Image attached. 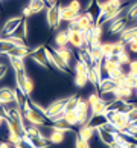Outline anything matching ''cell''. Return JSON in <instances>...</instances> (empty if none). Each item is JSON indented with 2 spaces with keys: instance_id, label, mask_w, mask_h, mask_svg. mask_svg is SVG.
I'll use <instances>...</instances> for the list:
<instances>
[{
  "instance_id": "obj_1",
  "label": "cell",
  "mask_w": 137,
  "mask_h": 148,
  "mask_svg": "<svg viewBox=\"0 0 137 148\" xmlns=\"http://www.w3.org/2000/svg\"><path fill=\"white\" fill-rule=\"evenodd\" d=\"M21 112H23L25 121H27L31 125H38V127H40V125H44V127H47V125L52 122V121L44 114V112L41 110V106H38V104L34 102L31 98H27V101L25 102Z\"/></svg>"
},
{
  "instance_id": "obj_2",
  "label": "cell",
  "mask_w": 137,
  "mask_h": 148,
  "mask_svg": "<svg viewBox=\"0 0 137 148\" xmlns=\"http://www.w3.org/2000/svg\"><path fill=\"white\" fill-rule=\"evenodd\" d=\"M105 114H107V118H108V122L113 124L114 127L120 131V133H123L125 128H127L128 125L131 124L130 119H128V116H127L125 113H119V112H116V110H107Z\"/></svg>"
},
{
  "instance_id": "obj_3",
  "label": "cell",
  "mask_w": 137,
  "mask_h": 148,
  "mask_svg": "<svg viewBox=\"0 0 137 148\" xmlns=\"http://www.w3.org/2000/svg\"><path fill=\"white\" fill-rule=\"evenodd\" d=\"M46 23L49 25L50 29H57L61 23V5H53L47 8L46 12Z\"/></svg>"
},
{
  "instance_id": "obj_4",
  "label": "cell",
  "mask_w": 137,
  "mask_h": 148,
  "mask_svg": "<svg viewBox=\"0 0 137 148\" xmlns=\"http://www.w3.org/2000/svg\"><path fill=\"white\" fill-rule=\"evenodd\" d=\"M29 57L34 60L35 63L43 66V67L50 69L52 63H50V60H49V53H47V47L46 46H38L37 49H32V52H31Z\"/></svg>"
},
{
  "instance_id": "obj_5",
  "label": "cell",
  "mask_w": 137,
  "mask_h": 148,
  "mask_svg": "<svg viewBox=\"0 0 137 148\" xmlns=\"http://www.w3.org/2000/svg\"><path fill=\"white\" fill-rule=\"evenodd\" d=\"M46 47H47V53H49V60H50V63H52L58 70H61L63 73H69V72H70V66L61 58V55L58 53L57 49L52 47V46H46Z\"/></svg>"
},
{
  "instance_id": "obj_6",
  "label": "cell",
  "mask_w": 137,
  "mask_h": 148,
  "mask_svg": "<svg viewBox=\"0 0 137 148\" xmlns=\"http://www.w3.org/2000/svg\"><path fill=\"white\" fill-rule=\"evenodd\" d=\"M65 104H67V98H64V99H57V101H53L52 104H49L46 108H44V107H41V110L44 112V114H46L49 119H52L55 114H58V113L64 112Z\"/></svg>"
},
{
  "instance_id": "obj_7",
  "label": "cell",
  "mask_w": 137,
  "mask_h": 148,
  "mask_svg": "<svg viewBox=\"0 0 137 148\" xmlns=\"http://www.w3.org/2000/svg\"><path fill=\"white\" fill-rule=\"evenodd\" d=\"M23 142L25 144H27L29 147L32 148H49L52 144L49 142L47 138H44V136H25L23 138Z\"/></svg>"
},
{
  "instance_id": "obj_8",
  "label": "cell",
  "mask_w": 137,
  "mask_h": 148,
  "mask_svg": "<svg viewBox=\"0 0 137 148\" xmlns=\"http://www.w3.org/2000/svg\"><path fill=\"white\" fill-rule=\"evenodd\" d=\"M84 14L96 25V21L99 20V17H101V2H97V0H91L90 5L87 6V9L84 11Z\"/></svg>"
},
{
  "instance_id": "obj_9",
  "label": "cell",
  "mask_w": 137,
  "mask_h": 148,
  "mask_svg": "<svg viewBox=\"0 0 137 148\" xmlns=\"http://www.w3.org/2000/svg\"><path fill=\"white\" fill-rule=\"evenodd\" d=\"M128 14L127 15H119V17H116L114 20H111V25H110V32L111 34H120L122 31H125V28H127V23H128Z\"/></svg>"
},
{
  "instance_id": "obj_10",
  "label": "cell",
  "mask_w": 137,
  "mask_h": 148,
  "mask_svg": "<svg viewBox=\"0 0 137 148\" xmlns=\"http://www.w3.org/2000/svg\"><path fill=\"white\" fill-rule=\"evenodd\" d=\"M116 131H117V130H116ZM116 131L110 130V128H107L105 125H104V127L97 128V134H99L101 140H102L105 145H111V144H114V142H116Z\"/></svg>"
},
{
  "instance_id": "obj_11",
  "label": "cell",
  "mask_w": 137,
  "mask_h": 148,
  "mask_svg": "<svg viewBox=\"0 0 137 148\" xmlns=\"http://www.w3.org/2000/svg\"><path fill=\"white\" fill-rule=\"evenodd\" d=\"M6 125H8V130L9 131H15L17 134L21 136V138H25V136L27 134L25 124L20 122V121H17V119H14V118H11V116L6 119Z\"/></svg>"
},
{
  "instance_id": "obj_12",
  "label": "cell",
  "mask_w": 137,
  "mask_h": 148,
  "mask_svg": "<svg viewBox=\"0 0 137 148\" xmlns=\"http://www.w3.org/2000/svg\"><path fill=\"white\" fill-rule=\"evenodd\" d=\"M87 124H89L90 127L97 130V128H101V127H104V125L108 124V118H107L105 113H91V116H90V119H89Z\"/></svg>"
},
{
  "instance_id": "obj_13",
  "label": "cell",
  "mask_w": 137,
  "mask_h": 148,
  "mask_svg": "<svg viewBox=\"0 0 137 148\" xmlns=\"http://www.w3.org/2000/svg\"><path fill=\"white\" fill-rule=\"evenodd\" d=\"M25 20V17H12V18H9L6 23L3 25V29H2V34L5 37H9L12 32L18 28V25L21 23V21Z\"/></svg>"
},
{
  "instance_id": "obj_14",
  "label": "cell",
  "mask_w": 137,
  "mask_h": 148,
  "mask_svg": "<svg viewBox=\"0 0 137 148\" xmlns=\"http://www.w3.org/2000/svg\"><path fill=\"white\" fill-rule=\"evenodd\" d=\"M113 93H114V96H116L117 99H123V101H128V102H131V98H133V89H131V87H127V86H119Z\"/></svg>"
},
{
  "instance_id": "obj_15",
  "label": "cell",
  "mask_w": 137,
  "mask_h": 148,
  "mask_svg": "<svg viewBox=\"0 0 137 148\" xmlns=\"http://www.w3.org/2000/svg\"><path fill=\"white\" fill-rule=\"evenodd\" d=\"M119 87V84H117V81H114V79H111L110 76H107V78H104L102 81H101V84H99V93H108V92H114Z\"/></svg>"
},
{
  "instance_id": "obj_16",
  "label": "cell",
  "mask_w": 137,
  "mask_h": 148,
  "mask_svg": "<svg viewBox=\"0 0 137 148\" xmlns=\"http://www.w3.org/2000/svg\"><path fill=\"white\" fill-rule=\"evenodd\" d=\"M0 102L5 104V106H8L11 102H15V92L12 89H9V87H2L0 89Z\"/></svg>"
},
{
  "instance_id": "obj_17",
  "label": "cell",
  "mask_w": 137,
  "mask_h": 148,
  "mask_svg": "<svg viewBox=\"0 0 137 148\" xmlns=\"http://www.w3.org/2000/svg\"><path fill=\"white\" fill-rule=\"evenodd\" d=\"M67 32H69V45H72V47H75V49L84 47L82 32H73V31H67Z\"/></svg>"
},
{
  "instance_id": "obj_18",
  "label": "cell",
  "mask_w": 137,
  "mask_h": 148,
  "mask_svg": "<svg viewBox=\"0 0 137 148\" xmlns=\"http://www.w3.org/2000/svg\"><path fill=\"white\" fill-rule=\"evenodd\" d=\"M47 127H52V128H55V130H61V131H72V133H78V131H75L73 130V125L72 124H69L67 121H65L64 118L63 119H58V121H53V122H50L47 125Z\"/></svg>"
},
{
  "instance_id": "obj_19",
  "label": "cell",
  "mask_w": 137,
  "mask_h": 148,
  "mask_svg": "<svg viewBox=\"0 0 137 148\" xmlns=\"http://www.w3.org/2000/svg\"><path fill=\"white\" fill-rule=\"evenodd\" d=\"M32 52L31 47L27 46H15L14 49H11V51L6 53V57H18V58H26L29 57Z\"/></svg>"
},
{
  "instance_id": "obj_20",
  "label": "cell",
  "mask_w": 137,
  "mask_h": 148,
  "mask_svg": "<svg viewBox=\"0 0 137 148\" xmlns=\"http://www.w3.org/2000/svg\"><path fill=\"white\" fill-rule=\"evenodd\" d=\"M95 133H97V130H96V128H93V127H90L89 124L81 125V128H79V131H78L79 138H82L84 140H90L93 136H95Z\"/></svg>"
},
{
  "instance_id": "obj_21",
  "label": "cell",
  "mask_w": 137,
  "mask_h": 148,
  "mask_svg": "<svg viewBox=\"0 0 137 148\" xmlns=\"http://www.w3.org/2000/svg\"><path fill=\"white\" fill-rule=\"evenodd\" d=\"M11 66H12L15 73H26V67H25V58H18V57H8Z\"/></svg>"
},
{
  "instance_id": "obj_22",
  "label": "cell",
  "mask_w": 137,
  "mask_h": 148,
  "mask_svg": "<svg viewBox=\"0 0 137 148\" xmlns=\"http://www.w3.org/2000/svg\"><path fill=\"white\" fill-rule=\"evenodd\" d=\"M26 20L27 18H25L23 21H21V23L18 25V28L11 34V37H15V38H20V40L26 41V38H27V23H26Z\"/></svg>"
},
{
  "instance_id": "obj_23",
  "label": "cell",
  "mask_w": 137,
  "mask_h": 148,
  "mask_svg": "<svg viewBox=\"0 0 137 148\" xmlns=\"http://www.w3.org/2000/svg\"><path fill=\"white\" fill-rule=\"evenodd\" d=\"M50 128V134H49V142H50L52 145H58V144H61V142L64 140V134H65V131H61V130H55L52 127H49Z\"/></svg>"
},
{
  "instance_id": "obj_24",
  "label": "cell",
  "mask_w": 137,
  "mask_h": 148,
  "mask_svg": "<svg viewBox=\"0 0 137 148\" xmlns=\"http://www.w3.org/2000/svg\"><path fill=\"white\" fill-rule=\"evenodd\" d=\"M55 45L57 47H65L69 45V32L67 31H59L55 35Z\"/></svg>"
},
{
  "instance_id": "obj_25",
  "label": "cell",
  "mask_w": 137,
  "mask_h": 148,
  "mask_svg": "<svg viewBox=\"0 0 137 148\" xmlns=\"http://www.w3.org/2000/svg\"><path fill=\"white\" fill-rule=\"evenodd\" d=\"M78 15L79 14L73 12L69 6H61V21H67V23H70V21L78 18Z\"/></svg>"
},
{
  "instance_id": "obj_26",
  "label": "cell",
  "mask_w": 137,
  "mask_h": 148,
  "mask_svg": "<svg viewBox=\"0 0 137 148\" xmlns=\"http://www.w3.org/2000/svg\"><path fill=\"white\" fill-rule=\"evenodd\" d=\"M78 60H79V61H84L85 64H89V66H91L93 64V58L90 55V49L89 47L78 49Z\"/></svg>"
},
{
  "instance_id": "obj_27",
  "label": "cell",
  "mask_w": 137,
  "mask_h": 148,
  "mask_svg": "<svg viewBox=\"0 0 137 148\" xmlns=\"http://www.w3.org/2000/svg\"><path fill=\"white\" fill-rule=\"evenodd\" d=\"M76 21L79 23V26H81L82 31H89V29H91L93 26H95V23H93V21L87 17L85 14H79L78 18H76Z\"/></svg>"
},
{
  "instance_id": "obj_28",
  "label": "cell",
  "mask_w": 137,
  "mask_h": 148,
  "mask_svg": "<svg viewBox=\"0 0 137 148\" xmlns=\"http://www.w3.org/2000/svg\"><path fill=\"white\" fill-rule=\"evenodd\" d=\"M14 92H15V102H17V106L23 108L25 102L27 101V98H29V96H27L26 93H25V90H23V89H20V87H15Z\"/></svg>"
},
{
  "instance_id": "obj_29",
  "label": "cell",
  "mask_w": 137,
  "mask_h": 148,
  "mask_svg": "<svg viewBox=\"0 0 137 148\" xmlns=\"http://www.w3.org/2000/svg\"><path fill=\"white\" fill-rule=\"evenodd\" d=\"M57 51H58L59 55H61V58L70 66V63H72V60H73V57H75L73 52L70 51V49H67V46H65V47H57Z\"/></svg>"
},
{
  "instance_id": "obj_30",
  "label": "cell",
  "mask_w": 137,
  "mask_h": 148,
  "mask_svg": "<svg viewBox=\"0 0 137 148\" xmlns=\"http://www.w3.org/2000/svg\"><path fill=\"white\" fill-rule=\"evenodd\" d=\"M108 104L107 101H104V99H99L95 106H91V113H107L108 110Z\"/></svg>"
},
{
  "instance_id": "obj_31",
  "label": "cell",
  "mask_w": 137,
  "mask_h": 148,
  "mask_svg": "<svg viewBox=\"0 0 137 148\" xmlns=\"http://www.w3.org/2000/svg\"><path fill=\"white\" fill-rule=\"evenodd\" d=\"M6 140H8L12 147L23 144V138H21L20 134H17L15 131H9V130H8V139H6Z\"/></svg>"
},
{
  "instance_id": "obj_32",
  "label": "cell",
  "mask_w": 137,
  "mask_h": 148,
  "mask_svg": "<svg viewBox=\"0 0 137 148\" xmlns=\"http://www.w3.org/2000/svg\"><path fill=\"white\" fill-rule=\"evenodd\" d=\"M29 6L32 9V12L38 14V12H41V11L46 8V2H44V0H31Z\"/></svg>"
},
{
  "instance_id": "obj_33",
  "label": "cell",
  "mask_w": 137,
  "mask_h": 148,
  "mask_svg": "<svg viewBox=\"0 0 137 148\" xmlns=\"http://www.w3.org/2000/svg\"><path fill=\"white\" fill-rule=\"evenodd\" d=\"M89 67L90 66L89 64H85L84 61H76V64H75V72H76V75H89Z\"/></svg>"
},
{
  "instance_id": "obj_34",
  "label": "cell",
  "mask_w": 137,
  "mask_h": 148,
  "mask_svg": "<svg viewBox=\"0 0 137 148\" xmlns=\"http://www.w3.org/2000/svg\"><path fill=\"white\" fill-rule=\"evenodd\" d=\"M35 89V83H34V79L31 78V76H27L26 75V79H25V87H23V90L27 96H31L32 95V92H34Z\"/></svg>"
},
{
  "instance_id": "obj_35",
  "label": "cell",
  "mask_w": 137,
  "mask_h": 148,
  "mask_svg": "<svg viewBox=\"0 0 137 148\" xmlns=\"http://www.w3.org/2000/svg\"><path fill=\"white\" fill-rule=\"evenodd\" d=\"M64 119L72 125H78V114H76V110L64 112Z\"/></svg>"
},
{
  "instance_id": "obj_36",
  "label": "cell",
  "mask_w": 137,
  "mask_h": 148,
  "mask_svg": "<svg viewBox=\"0 0 137 148\" xmlns=\"http://www.w3.org/2000/svg\"><path fill=\"white\" fill-rule=\"evenodd\" d=\"M76 114H78V125H84L89 122V110H76Z\"/></svg>"
},
{
  "instance_id": "obj_37",
  "label": "cell",
  "mask_w": 137,
  "mask_h": 148,
  "mask_svg": "<svg viewBox=\"0 0 137 148\" xmlns=\"http://www.w3.org/2000/svg\"><path fill=\"white\" fill-rule=\"evenodd\" d=\"M90 55L93 58V61H104V53L101 47H93L90 49Z\"/></svg>"
},
{
  "instance_id": "obj_38",
  "label": "cell",
  "mask_w": 137,
  "mask_h": 148,
  "mask_svg": "<svg viewBox=\"0 0 137 148\" xmlns=\"http://www.w3.org/2000/svg\"><path fill=\"white\" fill-rule=\"evenodd\" d=\"M122 52H125V41L119 40L116 43H113V55H120Z\"/></svg>"
},
{
  "instance_id": "obj_39",
  "label": "cell",
  "mask_w": 137,
  "mask_h": 148,
  "mask_svg": "<svg viewBox=\"0 0 137 148\" xmlns=\"http://www.w3.org/2000/svg\"><path fill=\"white\" fill-rule=\"evenodd\" d=\"M101 49H102L104 58H108V57L113 55V43H102Z\"/></svg>"
},
{
  "instance_id": "obj_40",
  "label": "cell",
  "mask_w": 137,
  "mask_h": 148,
  "mask_svg": "<svg viewBox=\"0 0 137 148\" xmlns=\"http://www.w3.org/2000/svg\"><path fill=\"white\" fill-rule=\"evenodd\" d=\"M123 86L134 89V87H136V76H133L130 72H128V73H125V76H123Z\"/></svg>"
},
{
  "instance_id": "obj_41",
  "label": "cell",
  "mask_w": 137,
  "mask_h": 148,
  "mask_svg": "<svg viewBox=\"0 0 137 148\" xmlns=\"http://www.w3.org/2000/svg\"><path fill=\"white\" fill-rule=\"evenodd\" d=\"M108 76H110V78H111V79H114V81L123 79L125 73H123V70H122V66H120V67H117L116 70H113L111 73H108Z\"/></svg>"
},
{
  "instance_id": "obj_42",
  "label": "cell",
  "mask_w": 137,
  "mask_h": 148,
  "mask_svg": "<svg viewBox=\"0 0 137 148\" xmlns=\"http://www.w3.org/2000/svg\"><path fill=\"white\" fill-rule=\"evenodd\" d=\"M87 83H89V75H76L75 76V84L78 87H85Z\"/></svg>"
},
{
  "instance_id": "obj_43",
  "label": "cell",
  "mask_w": 137,
  "mask_h": 148,
  "mask_svg": "<svg viewBox=\"0 0 137 148\" xmlns=\"http://www.w3.org/2000/svg\"><path fill=\"white\" fill-rule=\"evenodd\" d=\"M75 148H90L89 140H84L82 138H79V134L76 133V138H75Z\"/></svg>"
},
{
  "instance_id": "obj_44",
  "label": "cell",
  "mask_w": 137,
  "mask_h": 148,
  "mask_svg": "<svg viewBox=\"0 0 137 148\" xmlns=\"http://www.w3.org/2000/svg\"><path fill=\"white\" fill-rule=\"evenodd\" d=\"M67 6L72 9L73 12H76V14H79V12H81V9H82V5H81L79 0H70Z\"/></svg>"
},
{
  "instance_id": "obj_45",
  "label": "cell",
  "mask_w": 137,
  "mask_h": 148,
  "mask_svg": "<svg viewBox=\"0 0 137 148\" xmlns=\"http://www.w3.org/2000/svg\"><path fill=\"white\" fill-rule=\"evenodd\" d=\"M131 63V58H130V53L127 52V51H125V52H122V53H120V55H119V64L120 66H125V64H130Z\"/></svg>"
},
{
  "instance_id": "obj_46",
  "label": "cell",
  "mask_w": 137,
  "mask_h": 148,
  "mask_svg": "<svg viewBox=\"0 0 137 148\" xmlns=\"http://www.w3.org/2000/svg\"><path fill=\"white\" fill-rule=\"evenodd\" d=\"M127 116L130 119V122H136L137 121V106H133V108L127 113Z\"/></svg>"
},
{
  "instance_id": "obj_47",
  "label": "cell",
  "mask_w": 137,
  "mask_h": 148,
  "mask_svg": "<svg viewBox=\"0 0 137 148\" xmlns=\"http://www.w3.org/2000/svg\"><path fill=\"white\" fill-rule=\"evenodd\" d=\"M99 99H101L99 93H91V95L89 96V99H87V101H89V104H90V107H91V106H95V104H96L97 101H99Z\"/></svg>"
},
{
  "instance_id": "obj_48",
  "label": "cell",
  "mask_w": 137,
  "mask_h": 148,
  "mask_svg": "<svg viewBox=\"0 0 137 148\" xmlns=\"http://www.w3.org/2000/svg\"><path fill=\"white\" fill-rule=\"evenodd\" d=\"M128 67H130V73L133 76H137V60H133V61L128 64Z\"/></svg>"
},
{
  "instance_id": "obj_49",
  "label": "cell",
  "mask_w": 137,
  "mask_h": 148,
  "mask_svg": "<svg viewBox=\"0 0 137 148\" xmlns=\"http://www.w3.org/2000/svg\"><path fill=\"white\" fill-rule=\"evenodd\" d=\"M128 17H130V18H137V3H134L133 6H130V9H128Z\"/></svg>"
},
{
  "instance_id": "obj_50",
  "label": "cell",
  "mask_w": 137,
  "mask_h": 148,
  "mask_svg": "<svg viewBox=\"0 0 137 148\" xmlns=\"http://www.w3.org/2000/svg\"><path fill=\"white\" fill-rule=\"evenodd\" d=\"M128 51L133 52V53H137V41H128Z\"/></svg>"
},
{
  "instance_id": "obj_51",
  "label": "cell",
  "mask_w": 137,
  "mask_h": 148,
  "mask_svg": "<svg viewBox=\"0 0 137 148\" xmlns=\"http://www.w3.org/2000/svg\"><path fill=\"white\" fill-rule=\"evenodd\" d=\"M21 12H23V17H25V18H29L31 15L34 14V12H32V9H31V6H29V5H27V6H25Z\"/></svg>"
},
{
  "instance_id": "obj_52",
  "label": "cell",
  "mask_w": 137,
  "mask_h": 148,
  "mask_svg": "<svg viewBox=\"0 0 137 148\" xmlns=\"http://www.w3.org/2000/svg\"><path fill=\"white\" fill-rule=\"evenodd\" d=\"M6 72H8V66L6 64H0V79L6 75Z\"/></svg>"
},
{
  "instance_id": "obj_53",
  "label": "cell",
  "mask_w": 137,
  "mask_h": 148,
  "mask_svg": "<svg viewBox=\"0 0 137 148\" xmlns=\"http://www.w3.org/2000/svg\"><path fill=\"white\" fill-rule=\"evenodd\" d=\"M0 148H11V144L8 140H3V142H0Z\"/></svg>"
},
{
  "instance_id": "obj_54",
  "label": "cell",
  "mask_w": 137,
  "mask_h": 148,
  "mask_svg": "<svg viewBox=\"0 0 137 148\" xmlns=\"http://www.w3.org/2000/svg\"><path fill=\"white\" fill-rule=\"evenodd\" d=\"M44 2H46V5H49V6H53V5L58 3L57 0H44Z\"/></svg>"
},
{
  "instance_id": "obj_55",
  "label": "cell",
  "mask_w": 137,
  "mask_h": 148,
  "mask_svg": "<svg viewBox=\"0 0 137 148\" xmlns=\"http://www.w3.org/2000/svg\"><path fill=\"white\" fill-rule=\"evenodd\" d=\"M108 147H110V148H123L122 145L119 144V142H114V144H111V145H108Z\"/></svg>"
},
{
  "instance_id": "obj_56",
  "label": "cell",
  "mask_w": 137,
  "mask_h": 148,
  "mask_svg": "<svg viewBox=\"0 0 137 148\" xmlns=\"http://www.w3.org/2000/svg\"><path fill=\"white\" fill-rule=\"evenodd\" d=\"M134 32H133V41H137V28H133Z\"/></svg>"
},
{
  "instance_id": "obj_57",
  "label": "cell",
  "mask_w": 137,
  "mask_h": 148,
  "mask_svg": "<svg viewBox=\"0 0 137 148\" xmlns=\"http://www.w3.org/2000/svg\"><path fill=\"white\" fill-rule=\"evenodd\" d=\"M23 144H25V142H23ZM23 144H20V145H15V147H14V148H26V147H25V145H23Z\"/></svg>"
},
{
  "instance_id": "obj_58",
  "label": "cell",
  "mask_w": 137,
  "mask_h": 148,
  "mask_svg": "<svg viewBox=\"0 0 137 148\" xmlns=\"http://www.w3.org/2000/svg\"><path fill=\"white\" fill-rule=\"evenodd\" d=\"M3 121H5V119H3L2 116H0V125H2V122H3Z\"/></svg>"
},
{
  "instance_id": "obj_59",
  "label": "cell",
  "mask_w": 137,
  "mask_h": 148,
  "mask_svg": "<svg viewBox=\"0 0 137 148\" xmlns=\"http://www.w3.org/2000/svg\"><path fill=\"white\" fill-rule=\"evenodd\" d=\"M133 138H134V139H136V140H137V133H136V134H134V136H133Z\"/></svg>"
},
{
  "instance_id": "obj_60",
  "label": "cell",
  "mask_w": 137,
  "mask_h": 148,
  "mask_svg": "<svg viewBox=\"0 0 137 148\" xmlns=\"http://www.w3.org/2000/svg\"><path fill=\"white\" fill-rule=\"evenodd\" d=\"M0 38H2V31H0Z\"/></svg>"
},
{
  "instance_id": "obj_61",
  "label": "cell",
  "mask_w": 137,
  "mask_h": 148,
  "mask_svg": "<svg viewBox=\"0 0 137 148\" xmlns=\"http://www.w3.org/2000/svg\"><path fill=\"white\" fill-rule=\"evenodd\" d=\"M136 96H137V90H136Z\"/></svg>"
},
{
  "instance_id": "obj_62",
  "label": "cell",
  "mask_w": 137,
  "mask_h": 148,
  "mask_svg": "<svg viewBox=\"0 0 137 148\" xmlns=\"http://www.w3.org/2000/svg\"><path fill=\"white\" fill-rule=\"evenodd\" d=\"M120 2H123V0H120Z\"/></svg>"
},
{
  "instance_id": "obj_63",
  "label": "cell",
  "mask_w": 137,
  "mask_h": 148,
  "mask_svg": "<svg viewBox=\"0 0 137 148\" xmlns=\"http://www.w3.org/2000/svg\"><path fill=\"white\" fill-rule=\"evenodd\" d=\"M0 55H2V53H0Z\"/></svg>"
},
{
  "instance_id": "obj_64",
  "label": "cell",
  "mask_w": 137,
  "mask_h": 148,
  "mask_svg": "<svg viewBox=\"0 0 137 148\" xmlns=\"http://www.w3.org/2000/svg\"><path fill=\"white\" fill-rule=\"evenodd\" d=\"M0 104H2V102H0Z\"/></svg>"
}]
</instances>
